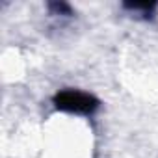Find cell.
<instances>
[{
    "label": "cell",
    "mask_w": 158,
    "mask_h": 158,
    "mask_svg": "<svg viewBox=\"0 0 158 158\" xmlns=\"http://www.w3.org/2000/svg\"><path fill=\"white\" fill-rule=\"evenodd\" d=\"M52 104L60 112L76 114V115H93L101 108V101L95 95L73 88L58 91L52 97Z\"/></svg>",
    "instance_id": "6da1fadb"
},
{
    "label": "cell",
    "mask_w": 158,
    "mask_h": 158,
    "mask_svg": "<svg viewBox=\"0 0 158 158\" xmlns=\"http://www.w3.org/2000/svg\"><path fill=\"white\" fill-rule=\"evenodd\" d=\"M123 8L128 10L130 13L141 15L143 19H149V17L152 15V11L156 10V4H154V2H125Z\"/></svg>",
    "instance_id": "7a4b0ae2"
},
{
    "label": "cell",
    "mask_w": 158,
    "mask_h": 158,
    "mask_svg": "<svg viewBox=\"0 0 158 158\" xmlns=\"http://www.w3.org/2000/svg\"><path fill=\"white\" fill-rule=\"evenodd\" d=\"M48 10L52 15H61V17H71L73 8L67 2H48Z\"/></svg>",
    "instance_id": "3957f363"
}]
</instances>
